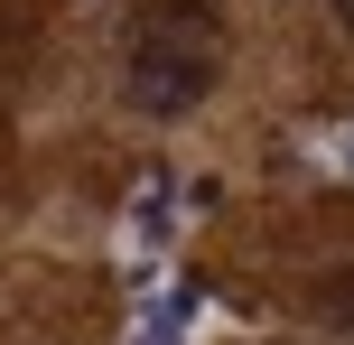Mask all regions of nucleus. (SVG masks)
<instances>
[{
  "label": "nucleus",
  "instance_id": "1",
  "mask_svg": "<svg viewBox=\"0 0 354 345\" xmlns=\"http://www.w3.org/2000/svg\"><path fill=\"white\" fill-rule=\"evenodd\" d=\"M214 56H224V37H214L205 0H149L140 28H131L122 84H131V103H140L149 122H177V112H196V93L214 84Z\"/></svg>",
  "mask_w": 354,
  "mask_h": 345
},
{
  "label": "nucleus",
  "instance_id": "4",
  "mask_svg": "<svg viewBox=\"0 0 354 345\" xmlns=\"http://www.w3.org/2000/svg\"><path fill=\"white\" fill-rule=\"evenodd\" d=\"M336 10H345V28H354V0H336Z\"/></svg>",
  "mask_w": 354,
  "mask_h": 345
},
{
  "label": "nucleus",
  "instance_id": "2",
  "mask_svg": "<svg viewBox=\"0 0 354 345\" xmlns=\"http://www.w3.org/2000/svg\"><path fill=\"white\" fill-rule=\"evenodd\" d=\"M177 215H187V187H177L168 168H149V178L131 187V205H122V234H131V252H159V243L177 234Z\"/></svg>",
  "mask_w": 354,
  "mask_h": 345
},
{
  "label": "nucleus",
  "instance_id": "3",
  "mask_svg": "<svg viewBox=\"0 0 354 345\" xmlns=\"http://www.w3.org/2000/svg\"><path fill=\"white\" fill-rule=\"evenodd\" d=\"M196 317H205V290H168V299H149V308H140L131 345H187Z\"/></svg>",
  "mask_w": 354,
  "mask_h": 345
}]
</instances>
